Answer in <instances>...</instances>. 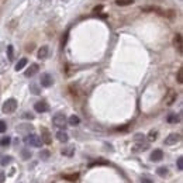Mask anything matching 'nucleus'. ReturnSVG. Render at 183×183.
<instances>
[{
    "instance_id": "nucleus-30",
    "label": "nucleus",
    "mask_w": 183,
    "mask_h": 183,
    "mask_svg": "<svg viewBox=\"0 0 183 183\" xmlns=\"http://www.w3.org/2000/svg\"><path fill=\"white\" fill-rule=\"evenodd\" d=\"M100 163H103V165H108L107 161H96V162H91L90 165H89V168H93V166H96V165H100Z\"/></svg>"
},
{
    "instance_id": "nucleus-6",
    "label": "nucleus",
    "mask_w": 183,
    "mask_h": 183,
    "mask_svg": "<svg viewBox=\"0 0 183 183\" xmlns=\"http://www.w3.org/2000/svg\"><path fill=\"white\" fill-rule=\"evenodd\" d=\"M180 140H182V135L180 134H171L166 137L165 144H166V145H175V144H178Z\"/></svg>"
},
{
    "instance_id": "nucleus-27",
    "label": "nucleus",
    "mask_w": 183,
    "mask_h": 183,
    "mask_svg": "<svg viewBox=\"0 0 183 183\" xmlns=\"http://www.w3.org/2000/svg\"><path fill=\"white\" fill-rule=\"evenodd\" d=\"M178 83L179 85L183 83V68H180V69L178 70Z\"/></svg>"
},
{
    "instance_id": "nucleus-22",
    "label": "nucleus",
    "mask_w": 183,
    "mask_h": 183,
    "mask_svg": "<svg viewBox=\"0 0 183 183\" xmlns=\"http://www.w3.org/2000/svg\"><path fill=\"white\" fill-rule=\"evenodd\" d=\"M10 142H11L10 137H3V138H0V145L1 146H9Z\"/></svg>"
},
{
    "instance_id": "nucleus-5",
    "label": "nucleus",
    "mask_w": 183,
    "mask_h": 183,
    "mask_svg": "<svg viewBox=\"0 0 183 183\" xmlns=\"http://www.w3.org/2000/svg\"><path fill=\"white\" fill-rule=\"evenodd\" d=\"M176 97H178V93L173 90V89H169L166 97H165V103H166L168 106H172L173 103L176 102Z\"/></svg>"
},
{
    "instance_id": "nucleus-9",
    "label": "nucleus",
    "mask_w": 183,
    "mask_h": 183,
    "mask_svg": "<svg viewBox=\"0 0 183 183\" xmlns=\"http://www.w3.org/2000/svg\"><path fill=\"white\" fill-rule=\"evenodd\" d=\"M175 48L178 49L179 54H182L183 52V42H182V34H176L175 35Z\"/></svg>"
},
{
    "instance_id": "nucleus-25",
    "label": "nucleus",
    "mask_w": 183,
    "mask_h": 183,
    "mask_svg": "<svg viewBox=\"0 0 183 183\" xmlns=\"http://www.w3.org/2000/svg\"><path fill=\"white\" fill-rule=\"evenodd\" d=\"M21 158L23 159H30V158H31V152L28 151V149H23L21 151Z\"/></svg>"
},
{
    "instance_id": "nucleus-4",
    "label": "nucleus",
    "mask_w": 183,
    "mask_h": 183,
    "mask_svg": "<svg viewBox=\"0 0 183 183\" xmlns=\"http://www.w3.org/2000/svg\"><path fill=\"white\" fill-rule=\"evenodd\" d=\"M40 82L44 87H51L54 85V78L49 75V73H42L41 78H40Z\"/></svg>"
},
{
    "instance_id": "nucleus-10",
    "label": "nucleus",
    "mask_w": 183,
    "mask_h": 183,
    "mask_svg": "<svg viewBox=\"0 0 183 183\" xmlns=\"http://www.w3.org/2000/svg\"><path fill=\"white\" fill-rule=\"evenodd\" d=\"M38 70H40V66H38L37 64H31L28 66V69L26 70V76H27V78H31V76H34L37 73Z\"/></svg>"
},
{
    "instance_id": "nucleus-26",
    "label": "nucleus",
    "mask_w": 183,
    "mask_h": 183,
    "mask_svg": "<svg viewBox=\"0 0 183 183\" xmlns=\"http://www.w3.org/2000/svg\"><path fill=\"white\" fill-rule=\"evenodd\" d=\"M7 55H9V59L10 61L14 59V52H13V47H11V45L7 47Z\"/></svg>"
},
{
    "instance_id": "nucleus-19",
    "label": "nucleus",
    "mask_w": 183,
    "mask_h": 183,
    "mask_svg": "<svg viewBox=\"0 0 183 183\" xmlns=\"http://www.w3.org/2000/svg\"><path fill=\"white\" fill-rule=\"evenodd\" d=\"M49 155H51V152H49L48 149H44V151L40 152V159H41V161H48Z\"/></svg>"
},
{
    "instance_id": "nucleus-18",
    "label": "nucleus",
    "mask_w": 183,
    "mask_h": 183,
    "mask_svg": "<svg viewBox=\"0 0 183 183\" xmlns=\"http://www.w3.org/2000/svg\"><path fill=\"white\" fill-rule=\"evenodd\" d=\"M166 120H168V123L175 124V123H179V120H180V117H179V116H176V114H169Z\"/></svg>"
},
{
    "instance_id": "nucleus-13",
    "label": "nucleus",
    "mask_w": 183,
    "mask_h": 183,
    "mask_svg": "<svg viewBox=\"0 0 183 183\" xmlns=\"http://www.w3.org/2000/svg\"><path fill=\"white\" fill-rule=\"evenodd\" d=\"M48 52H49V49H48V47H41V48L38 49V58L40 59H45L47 56H48Z\"/></svg>"
},
{
    "instance_id": "nucleus-14",
    "label": "nucleus",
    "mask_w": 183,
    "mask_h": 183,
    "mask_svg": "<svg viewBox=\"0 0 183 183\" xmlns=\"http://www.w3.org/2000/svg\"><path fill=\"white\" fill-rule=\"evenodd\" d=\"M73 154H75V146H73V145H69V146H65V148H62V155L72 156Z\"/></svg>"
},
{
    "instance_id": "nucleus-15",
    "label": "nucleus",
    "mask_w": 183,
    "mask_h": 183,
    "mask_svg": "<svg viewBox=\"0 0 183 183\" xmlns=\"http://www.w3.org/2000/svg\"><path fill=\"white\" fill-rule=\"evenodd\" d=\"M56 138H58V141H61V142H68V140H69V137H68V134H66L65 131L56 132Z\"/></svg>"
},
{
    "instance_id": "nucleus-32",
    "label": "nucleus",
    "mask_w": 183,
    "mask_h": 183,
    "mask_svg": "<svg viewBox=\"0 0 183 183\" xmlns=\"http://www.w3.org/2000/svg\"><path fill=\"white\" fill-rule=\"evenodd\" d=\"M178 169L179 171H182L183 169V158L182 156H179L178 158Z\"/></svg>"
},
{
    "instance_id": "nucleus-24",
    "label": "nucleus",
    "mask_w": 183,
    "mask_h": 183,
    "mask_svg": "<svg viewBox=\"0 0 183 183\" xmlns=\"http://www.w3.org/2000/svg\"><path fill=\"white\" fill-rule=\"evenodd\" d=\"M134 3V0H116V4L119 6H130Z\"/></svg>"
},
{
    "instance_id": "nucleus-29",
    "label": "nucleus",
    "mask_w": 183,
    "mask_h": 183,
    "mask_svg": "<svg viewBox=\"0 0 183 183\" xmlns=\"http://www.w3.org/2000/svg\"><path fill=\"white\" fill-rule=\"evenodd\" d=\"M156 137H158V132H156V131H151V132L148 134V140H149V141H155Z\"/></svg>"
},
{
    "instance_id": "nucleus-31",
    "label": "nucleus",
    "mask_w": 183,
    "mask_h": 183,
    "mask_svg": "<svg viewBox=\"0 0 183 183\" xmlns=\"http://www.w3.org/2000/svg\"><path fill=\"white\" fill-rule=\"evenodd\" d=\"M6 130H7V124L3 120H0V132H6Z\"/></svg>"
},
{
    "instance_id": "nucleus-23",
    "label": "nucleus",
    "mask_w": 183,
    "mask_h": 183,
    "mask_svg": "<svg viewBox=\"0 0 183 183\" xmlns=\"http://www.w3.org/2000/svg\"><path fill=\"white\" fill-rule=\"evenodd\" d=\"M11 161H13V158H11V156H3V158H1V161H0V165H1V166H7Z\"/></svg>"
},
{
    "instance_id": "nucleus-3",
    "label": "nucleus",
    "mask_w": 183,
    "mask_h": 183,
    "mask_svg": "<svg viewBox=\"0 0 183 183\" xmlns=\"http://www.w3.org/2000/svg\"><path fill=\"white\" fill-rule=\"evenodd\" d=\"M52 123H54V125L55 127H58V128H65V127L68 125V119L65 117V114L58 113V114H55L54 116Z\"/></svg>"
},
{
    "instance_id": "nucleus-12",
    "label": "nucleus",
    "mask_w": 183,
    "mask_h": 183,
    "mask_svg": "<svg viewBox=\"0 0 183 183\" xmlns=\"http://www.w3.org/2000/svg\"><path fill=\"white\" fill-rule=\"evenodd\" d=\"M148 144H146V142H144V141H142V142H138V144H137V145L134 146V148H132V151L134 152H141V151H146V149H148Z\"/></svg>"
},
{
    "instance_id": "nucleus-17",
    "label": "nucleus",
    "mask_w": 183,
    "mask_h": 183,
    "mask_svg": "<svg viewBox=\"0 0 183 183\" xmlns=\"http://www.w3.org/2000/svg\"><path fill=\"white\" fill-rule=\"evenodd\" d=\"M81 123V119L78 117V116H70L69 117V120H68V124H70V125H78V124Z\"/></svg>"
},
{
    "instance_id": "nucleus-36",
    "label": "nucleus",
    "mask_w": 183,
    "mask_h": 183,
    "mask_svg": "<svg viewBox=\"0 0 183 183\" xmlns=\"http://www.w3.org/2000/svg\"><path fill=\"white\" fill-rule=\"evenodd\" d=\"M100 10H102V6H97V7L93 9V13H97V11H100Z\"/></svg>"
},
{
    "instance_id": "nucleus-8",
    "label": "nucleus",
    "mask_w": 183,
    "mask_h": 183,
    "mask_svg": "<svg viewBox=\"0 0 183 183\" xmlns=\"http://www.w3.org/2000/svg\"><path fill=\"white\" fill-rule=\"evenodd\" d=\"M34 108H35L37 113H47V111L49 110L48 104H47L45 102H37L35 104H34Z\"/></svg>"
},
{
    "instance_id": "nucleus-35",
    "label": "nucleus",
    "mask_w": 183,
    "mask_h": 183,
    "mask_svg": "<svg viewBox=\"0 0 183 183\" xmlns=\"http://www.w3.org/2000/svg\"><path fill=\"white\" fill-rule=\"evenodd\" d=\"M24 119H30V120H32V119H34V116H32V114H30V113H27V114H24Z\"/></svg>"
},
{
    "instance_id": "nucleus-34",
    "label": "nucleus",
    "mask_w": 183,
    "mask_h": 183,
    "mask_svg": "<svg viewBox=\"0 0 183 183\" xmlns=\"http://www.w3.org/2000/svg\"><path fill=\"white\" fill-rule=\"evenodd\" d=\"M4 179H6V175L3 172H0V183H4Z\"/></svg>"
},
{
    "instance_id": "nucleus-16",
    "label": "nucleus",
    "mask_w": 183,
    "mask_h": 183,
    "mask_svg": "<svg viewBox=\"0 0 183 183\" xmlns=\"http://www.w3.org/2000/svg\"><path fill=\"white\" fill-rule=\"evenodd\" d=\"M65 180H69V182H76L79 179V173H70V175H64Z\"/></svg>"
},
{
    "instance_id": "nucleus-11",
    "label": "nucleus",
    "mask_w": 183,
    "mask_h": 183,
    "mask_svg": "<svg viewBox=\"0 0 183 183\" xmlns=\"http://www.w3.org/2000/svg\"><path fill=\"white\" fill-rule=\"evenodd\" d=\"M163 159V152L162 149H155V151L151 154V161L152 162H159Z\"/></svg>"
},
{
    "instance_id": "nucleus-28",
    "label": "nucleus",
    "mask_w": 183,
    "mask_h": 183,
    "mask_svg": "<svg viewBox=\"0 0 183 183\" xmlns=\"http://www.w3.org/2000/svg\"><path fill=\"white\" fill-rule=\"evenodd\" d=\"M30 90H31L34 94H40V89H38V86L35 83H32L31 86H30Z\"/></svg>"
},
{
    "instance_id": "nucleus-2",
    "label": "nucleus",
    "mask_w": 183,
    "mask_h": 183,
    "mask_svg": "<svg viewBox=\"0 0 183 183\" xmlns=\"http://www.w3.org/2000/svg\"><path fill=\"white\" fill-rule=\"evenodd\" d=\"M24 142H26L27 145H30V146H34V148H40V146L42 145V141H41V138H40L38 135H35V134L27 135V137L24 138Z\"/></svg>"
},
{
    "instance_id": "nucleus-20",
    "label": "nucleus",
    "mask_w": 183,
    "mask_h": 183,
    "mask_svg": "<svg viewBox=\"0 0 183 183\" xmlns=\"http://www.w3.org/2000/svg\"><path fill=\"white\" fill-rule=\"evenodd\" d=\"M27 65V58H21V59L17 62V65H16V70H21L24 66Z\"/></svg>"
},
{
    "instance_id": "nucleus-21",
    "label": "nucleus",
    "mask_w": 183,
    "mask_h": 183,
    "mask_svg": "<svg viewBox=\"0 0 183 183\" xmlns=\"http://www.w3.org/2000/svg\"><path fill=\"white\" fill-rule=\"evenodd\" d=\"M156 173H158L159 176H162V178H165L168 173H169V171H168V168L161 166V168H158V169H156Z\"/></svg>"
},
{
    "instance_id": "nucleus-7",
    "label": "nucleus",
    "mask_w": 183,
    "mask_h": 183,
    "mask_svg": "<svg viewBox=\"0 0 183 183\" xmlns=\"http://www.w3.org/2000/svg\"><path fill=\"white\" fill-rule=\"evenodd\" d=\"M41 141L45 145H51V142H52L51 134H49V131L47 128H41Z\"/></svg>"
},
{
    "instance_id": "nucleus-1",
    "label": "nucleus",
    "mask_w": 183,
    "mask_h": 183,
    "mask_svg": "<svg viewBox=\"0 0 183 183\" xmlns=\"http://www.w3.org/2000/svg\"><path fill=\"white\" fill-rule=\"evenodd\" d=\"M1 110H3V113H4V114L14 113V111L17 110V100H16V99H7V100L3 103V107H1Z\"/></svg>"
},
{
    "instance_id": "nucleus-33",
    "label": "nucleus",
    "mask_w": 183,
    "mask_h": 183,
    "mask_svg": "<svg viewBox=\"0 0 183 183\" xmlns=\"http://www.w3.org/2000/svg\"><path fill=\"white\" fill-rule=\"evenodd\" d=\"M141 183H154V182L149 178H142L141 179Z\"/></svg>"
}]
</instances>
